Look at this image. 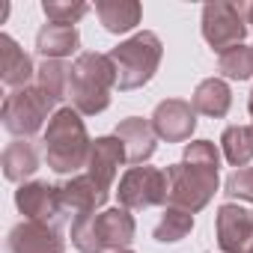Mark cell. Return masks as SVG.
<instances>
[{
	"label": "cell",
	"instance_id": "obj_6",
	"mask_svg": "<svg viewBox=\"0 0 253 253\" xmlns=\"http://www.w3.org/2000/svg\"><path fill=\"white\" fill-rule=\"evenodd\" d=\"M164 173H167V182H170V203L167 206H179V209H188L191 214H197L217 194L220 179H217L214 167H200V164L179 161V164H170Z\"/></svg>",
	"mask_w": 253,
	"mask_h": 253
},
{
	"label": "cell",
	"instance_id": "obj_17",
	"mask_svg": "<svg viewBox=\"0 0 253 253\" xmlns=\"http://www.w3.org/2000/svg\"><path fill=\"white\" fill-rule=\"evenodd\" d=\"M81 48V33L75 24H42V30L36 33V51L45 60H66L72 54H78Z\"/></svg>",
	"mask_w": 253,
	"mask_h": 253
},
{
	"label": "cell",
	"instance_id": "obj_24",
	"mask_svg": "<svg viewBox=\"0 0 253 253\" xmlns=\"http://www.w3.org/2000/svg\"><path fill=\"white\" fill-rule=\"evenodd\" d=\"M217 72L229 81H247L253 78V51L250 45H235L217 57Z\"/></svg>",
	"mask_w": 253,
	"mask_h": 253
},
{
	"label": "cell",
	"instance_id": "obj_25",
	"mask_svg": "<svg viewBox=\"0 0 253 253\" xmlns=\"http://www.w3.org/2000/svg\"><path fill=\"white\" fill-rule=\"evenodd\" d=\"M42 12H45V18L54 21V24H78V21L89 12V6H86V3H69V0H45V3H42Z\"/></svg>",
	"mask_w": 253,
	"mask_h": 253
},
{
	"label": "cell",
	"instance_id": "obj_19",
	"mask_svg": "<svg viewBox=\"0 0 253 253\" xmlns=\"http://www.w3.org/2000/svg\"><path fill=\"white\" fill-rule=\"evenodd\" d=\"M95 15L107 33H128L140 24L143 6L137 0H95Z\"/></svg>",
	"mask_w": 253,
	"mask_h": 253
},
{
	"label": "cell",
	"instance_id": "obj_5",
	"mask_svg": "<svg viewBox=\"0 0 253 253\" xmlns=\"http://www.w3.org/2000/svg\"><path fill=\"white\" fill-rule=\"evenodd\" d=\"M57 104H60L57 98H51L45 89H39L36 84H30V86L12 89L3 98L0 119H3V128L12 137L27 140V137H33V134H39L45 128V122H51V116L60 110Z\"/></svg>",
	"mask_w": 253,
	"mask_h": 253
},
{
	"label": "cell",
	"instance_id": "obj_16",
	"mask_svg": "<svg viewBox=\"0 0 253 253\" xmlns=\"http://www.w3.org/2000/svg\"><path fill=\"white\" fill-rule=\"evenodd\" d=\"M33 78H36L33 57L9 33H0V81L9 89H21V86H30Z\"/></svg>",
	"mask_w": 253,
	"mask_h": 253
},
{
	"label": "cell",
	"instance_id": "obj_1",
	"mask_svg": "<svg viewBox=\"0 0 253 253\" xmlns=\"http://www.w3.org/2000/svg\"><path fill=\"white\" fill-rule=\"evenodd\" d=\"M42 143H45V161L54 173L60 176H69V173H78L81 167H86L89 161V149H92V140L86 134V125L81 119V113L66 104L60 107L48 128L42 134Z\"/></svg>",
	"mask_w": 253,
	"mask_h": 253
},
{
	"label": "cell",
	"instance_id": "obj_23",
	"mask_svg": "<svg viewBox=\"0 0 253 253\" xmlns=\"http://www.w3.org/2000/svg\"><path fill=\"white\" fill-rule=\"evenodd\" d=\"M69 75H72V66L66 60H45L36 69V86L45 89L51 98L63 101L69 98Z\"/></svg>",
	"mask_w": 253,
	"mask_h": 253
},
{
	"label": "cell",
	"instance_id": "obj_3",
	"mask_svg": "<svg viewBox=\"0 0 253 253\" xmlns=\"http://www.w3.org/2000/svg\"><path fill=\"white\" fill-rule=\"evenodd\" d=\"M137 223L128 209H101L95 214L72 217V244L81 253H116L128 250L134 241Z\"/></svg>",
	"mask_w": 253,
	"mask_h": 253
},
{
	"label": "cell",
	"instance_id": "obj_12",
	"mask_svg": "<svg viewBox=\"0 0 253 253\" xmlns=\"http://www.w3.org/2000/svg\"><path fill=\"white\" fill-rule=\"evenodd\" d=\"M6 247H9V253H63L66 238L57 223L21 220L18 226H12Z\"/></svg>",
	"mask_w": 253,
	"mask_h": 253
},
{
	"label": "cell",
	"instance_id": "obj_21",
	"mask_svg": "<svg viewBox=\"0 0 253 253\" xmlns=\"http://www.w3.org/2000/svg\"><path fill=\"white\" fill-rule=\"evenodd\" d=\"M220 149H223V158L241 170L253 161V125H229L220 134Z\"/></svg>",
	"mask_w": 253,
	"mask_h": 253
},
{
	"label": "cell",
	"instance_id": "obj_15",
	"mask_svg": "<svg viewBox=\"0 0 253 253\" xmlns=\"http://www.w3.org/2000/svg\"><path fill=\"white\" fill-rule=\"evenodd\" d=\"M125 146L116 134H107V137H95L92 140V149H89V161H86V173L104 185L107 191L113 188L116 182V173H119V164H125Z\"/></svg>",
	"mask_w": 253,
	"mask_h": 253
},
{
	"label": "cell",
	"instance_id": "obj_9",
	"mask_svg": "<svg viewBox=\"0 0 253 253\" xmlns=\"http://www.w3.org/2000/svg\"><path fill=\"white\" fill-rule=\"evenodd\" d=\"M15 206L24 214V220H42V223H57V226L66 220V209L60 203V188L48 185L42 179L18 185Z\"/></svg>",
	"mask_w": 253,
	"mask_h": 253
},
{
	"label": "cell",
	"instance_id": "obj_30",
	"mask_svg": "<svg viewBox=\"0 0 253 253\" xmlns=\"http://www.w3.org/2000/svg\"><path fill=\"white\" fill-rule=\"evenodd\" d=\"M116 253H134V250H131V247H128V250H116Z\"/></svg>",
	"mask_w": 253,
	"mask_h": 253
},
{
	"label": "cell",
	"instance_id": "obj_14",
	"mask_svg": "<svg viewBox=\"0 0 253 253\" xmlns=\"http://www.w3.org/2000/svg\"><path fill=\"white\" fill-rule=\"evenodd\" d=\"M116 137L122 140L125 158H128V164H134V167L146 164L155 155V149H158V134L152 128V122L149 119H140V116L122 119L116 125Z\"/></svg>",
	"mask_w": 253,
	"mask_h": 253
},
{
	"label": "cell",
	"instance_id": "obj_7",
	"mask_svg": "<svg viewBox=\"0 0 253 253\" xmlns=\"http://www.w3.org/2000/svg\"><path fill=\"white\" fill-rule=\"evenodd\" d=\"M116 197H119V206L128 209V211H143V209H152V206H167L170 203V182H167V173L158 170V167H128L119 179V188H116Z\"/></svg>",
	"mask_w": 253,
	"mask_h": 253
},
{
	"label": "cell",
	"instance_id": "obj_13",
	"mask_svg": "<svg viewBox=\"0 0 253 253\" xmlns=\"http://www.w3.org/2000/svg\"><path fill=\"white\" fill-rule=\"evenodd\" d=\"M57 188H60V203H63V209H66V214H72V217L101 211L104 203H107V197H110V191H107L104 185H98L89 173L72 176V179H66V182L57 185Z\"/></svg>",
	"mask_w": 253,
	"mask_h": 253
},
{
	"label": "cell",
	"instance_id": "obj_18",
	"mask_svg": "<svg viewBox=\"0 0 253 253\" xmlns=\"http://www.w3.org/2000/svg\"><path fill=\"white\" fill-rule=\"evenodd\" d=\"M191 104L197 113L203 116H211V119H223L232 107V89L223 78H206L197 84L194 95H191Z\"/></svg>",
	"mask_w": 253,
	"mask_h": 253
},
{
	"label": "cell",
	"instance_id": "obj_28",
	"mask_svg": "<svg viewBox=\"0 0 253 253\" xmlns=\"http://www.w3.org/2000/svg\"><path fill=\"white\" fill-rule=\"evenodd\" d=\"M244 15H247V24L253 27V3H247V6H244Z\"/></svg>",
	"mask_w": 253,
	"mask_h": 253
},
{
	"label": "cell",
	"instance_id": "obj_29",
	"mask_svg": "<svg viewBox=\"0 0 253 253\" xmlns=\"http://www.w3.org/2000/svg\"><path fill=\"white\" fill-rule=\"evenodd\" d=\"M247 110H250V116H253V89H250V98H247Z\"/></svg>",
	"mask_w": 253,
	"mask_h": 253
},
{
	"label": "cell",
	"instance_id": "obj_4",
	"mask_svg": "<svg viewBox=\"0 0 253 253\" xmlns=\"http://www.w3.org/2000/svg\"><path fill=\"white\" fill-rule=\"evenodd\" d=\"M161 57H164V45L152 30H140L131 39L119 42L110 51V60L116 66V89L131 92V89L146 86L155 78Z\"/></svg>",
	"mask_w": 253,
	"mask_h": 253
},
{
	"label": "cell",
	"instance_id": "obj_11",
	"mask_svg": "<svg viewBox=\"0 0 253 253\" xmlns=\"http://www.w3.org/2000/svg\"><path fill=\"white\" fill-rule=\"evenodd\" d=\"M149 122H152L158 140H164V143H185V140H191V134L197 128V110L185 98H167V101H161L155 107Z\"/></svg>",
	"mask_w": 253,
	"mask_h": 253
},
{
	"label": "cell",
	"instance_id": "obj_26",
	"mask_svg": "<svg viewBox=\"0 0 253 253\" xmlns=\"http://www.w3.org/2000/svg\"><path fill=\"white\" fill-rule=\"evenodd\" d=\"M182 161H188V164H200V167H220V152H217V146L211 143V140H191L188 146H185V155H182Z\"/></svg>",
	"mask_w": 253,
	"mask_h": 253
},
{
	"label": "cell",
	"instance_id": "obj_2",
	"mask_svg": "<svg viewBox=\"0 0 253 253\" xmlns=\"http://www.w3.org/2000/svg\"><path fill=\"white\" fill-rule=\"evenodd\" d=\"M113 86H116V66L110 54L84 51L75 57L69 75V101L81 116H95L107 110Z\"/></svg>",
	"mask_w": 253,
	"mask_h": 253
},
{
	"label": "cell",
	"instance_id": "obj_10",
	"mask_svg": "<svg viewBox=\"0 0 253 253\" xmlns=\"http://www.w3.org/2000/svg\"><path fill=\"white\" fill-rule=\"evenodd\" d=\"M214 235L223 253H253V211L238 203H223L214 214Z\"/></svg>",
	"mask_w": 253,
	"mask_h": 253
},
{
	"label": "cell",
	"instance_id": "obj_22",
	"mask_svg": "<svg viewBox=\"0 0 253 253\" xmlns=\"http://www.w3.org/2000/svg\"><path fill=\"white\" fill-rule=\"evenodd\" d=\"M191 229H194V214H191L188 209L167 206L152 235H155V241H158V244H176V241H182Z\"/></svg>",
	"mask_w": 253,
	"mask_h": 253
},
{
	"label": "cell",
	"instance_id": "obj_20",
	"mask_svg": "<svg viewBox=\"0 0 253 253\" xmlns=\"http://www.w3.org/2000/svg\"><path fill=\"white\" fill-rule=\"evenodd\" d=\"M0 164H3V176H6L9 182L24 185V179H30V176L39 170V155H36V149H33L30 140H12V143L3 149Z\"/></svg>",
	"mask_w": 253,
	"mask_h": 253
},
{
	"label": "cell",
	"instance_id": "obj_8",
	"mask_svg": "<svg viewBox=\"0 0 253 253\" xmlns=\"http://www.w3.org/2000/svg\"><path fill=\"white\" fill-rule=\"evenodd\" d=\"M247 36L244 21V3H229V0H211L203 6V39L211 51L223 54L235 45H241Z\"/></svg>",
	"mask_w": 253,
	"mask_h": 253
},
{
	"label": "cell",
	"instance_id": "obj_27",
	"mask_svg": "<svg viewBox=\"0 0 253 253\" xmlns=\"http://www.w3.org/2000/svg\"><path fill=\"white\" fill-rule=\"evenodd\" d=\"M223 194H226V197H232V200H244V203H253V167H241V170H232V173L226 176Z\"/></svg>",
	"mask_w": 253,
	"mask_h": 253
},
{
	"label": "cell",
	"instance_id": "obj_31",
	"mask_svg": "<svg viewBox=\"0 0 253 253\" xmlns=\"http://www.w3.org/2000/svg\"><path fill=\"white\" fill-rule=\"evenodd\" d=\"M250 51H253V45H250Z\"/></svg>",
	"mask_w": 253,
	"mask_h": 253
}]
</instances>
